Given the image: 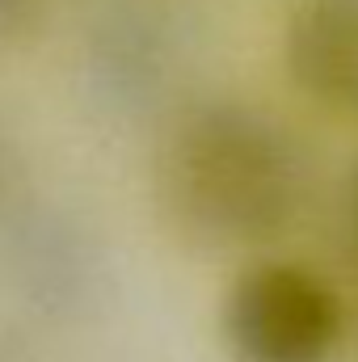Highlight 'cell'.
Here are the masks:
<instances>
[{
  "label": "cell",
  "mask_w": 358,
  "mask_h": 362,
  "mask_svg": "<svg viewBox=\"0 0 358 362\" xmlns=\"http://www.w3.org/2000/svg\"><path fill=\"white\" fill-rule=\"evenodd\" d=\"M299 156L287 131L253 105L202 101L169 127L156 156V198L185 240L249 249L299 211Z\"/></svg>",
  "instance_id": "6da1fadb"
},
{
  "label": "cell",
  "mask_w": 358,
  "mask_h": 362,
  "mask_svg": "<svg viewBox=\"0 0 358 362\" xmlns=\"http://www.w3.org/2000/svg\"><path fill=\"white\" fill-rule=\"evenodd\" d=\"M342 299L308 266L258 262L219 308V329L236 362H329L342 346Z\"/></svg>",
  "instance_id": "7a4b0ae2"
},
{
  "label": "cell",
  "mask_w": 358,
  "mask_h": 362,
  "mask_svg": "<svg viewBox=\"0 0 358 362\" xmlns=\"http://www.w3.org/2000/svg\"><path fill=\"white\" fill-rule=\"evenodd\" d=\"M291 85L329 114H358V0H295L282 30Z\"/></svg>",
  "instance_id": "3957f363"
},
{
  "label": "cell",
  "mask_w": 358,
  "mask_h": 362,
  "mask_svg": "<svg viewBox=\"0 0 358 362\" xmlns=\"http://www.w3.org/2000/svg\"><path fill=\"white\" fill-rule=\"evenodd\" d=\"M0 249L8 282L30 303L59 308L76 295V282L85 274V245L64 219H51V211H30L21 223H13Z\"/></svg>",
  "instance_id": "277c9868"
},
{
  "label": "cell",
  "mask_w": 358,
  "mask_h": 362,
  "mask_svg": "<svg viewBox=\"0 0 358 362\" xmlns=\"http://www.w3.org/2000/svg\"><path fill=\"white\" fill-rule=\"evenodd\" d=\"M47 17V0H0V47L25 42Z\"/></svg>",
  "instance_id": "5b68a950"
},
{
  "label": "cell",
  "mask_w": 358,
  "mask_h": 362,
  "mask_svg": "<svg viewBox=\"0 0 358 362\" xmlns=\"http://www.w3.org/2000/svg\"><path fill=\"white\" fill-rule=\"evenodd\" d=\"M8 185H13V148H8V139L0 135V202H4V194H8Z\"/></svg>",
  "instance_id": "8992f818"
},
{
  "label": "cell",
  "mask_w": 358,
  "mask_h": 362,
  "mask_svg": "<svg viewBox=\"0 0 358 362\" xmlns=\"http://www.w3.org/2000/svg\"><path fill=\"white\" fill-rule=\"evenodd\" d=\"M354 228H358V189H354Z\"/></svg>",
  "instance_id": "52a82bcc"
},
{
  "label": "cell",
  "mask_w": 358,
  "mask_h": 362,
  "mask_svg": "<svg viewBox=\"0 0 358 362\" xmlns=\"http://www.w3.org/2000/svg\"><path fill=\"white\" fill-rule=\"evenodd\" d=\"M0 362H4V358H0Z\"/></svg>",
  "instance_id": "ba28073f"
}]
</instances>
